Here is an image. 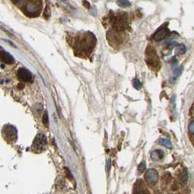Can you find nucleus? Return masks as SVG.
I'll return each mask as SVG.
<instances>
[{
	"label": "nucleus",
	"mask_w": 194,
	"mask_h": 194,
	"mask_svg": "<svg viewBox=\"0 0 194 194\" xmlns=\"http://www.w3.org/2000/svg\"><path fill=\"white\" fill-rule=\"evenodd\" d=\"M113 29L117 31H124L128 27V16L125 12H120L110 17Z\"/></svg>",
	"instance_id": "1"
},
{
	"label": "nucleus",
	"mask_w": 194,
	"mask_h": 194,
	"mask_svg": "<svg viewBox=\"0 0 194 194\" xmlns=\"http://www.w3.org/2000/svg\"><path fill=\"white\" fill-rule=\"evenodd\" d=\"M146 62L152 70H158L160 69V60L156 51L151 46H148L145 52Z\"/></svg>",
	"instance_id": "2"
},
{
	"label": "nucleus",
	"mask_w": 194,
	"mask_h": 194,
	"mask_svg": "<svg viewBox=\"0 0 194 194\" xmlns=\"http://www.w3.org/2000/svg\"><path fill=\"white\" fill-rule=\"evenodd\" d=\"M47 148V139L43 134H38L34 139L32 144V150L34 152H42Z\"/></svg>",
	"instance_id": "3"
},
{
	"label": "nucleus",
	"mask_w": 194,
	"mask_h": 194,
	"mask_svg": "<svg viewBox=\"0 0 194 194\" xmlns=\"http://www.w3.org/2000/svg\"><path fill=\"white\" fill-rule=\"evenodd\" d=\"M107 39L109 43L113 46H118L123 43L124 40L123 34H120V31H117L115 30L108 31Z\"/></svg>",
	"instance_id": "4"
},
{
	"label": "nucleus",
	"mask_w": 194,
	"mask_h": 194,
	"mask_svg": "<svg viewBox=\"0 0 194 194\" xmlns=\"http://www.w3.org/2000/svg\"><path fill=\"white\" fill-rule=\"evenodd\" d=\"M3 135L6 140L10 142H15L17 139V130L12 126L10 125H7L4 127Z\"/></svg>",
	"instance_id": "5"
},
{
	"label": "nucleus",
	"mask_w": 194,
	"mask_h": 194,
	"mask_svg": "<svg viewBox=\"0 0 194 194\" xmlns=\"http://www.w3.org/2000/svg\"><path fill=\"white\" fill-rule=\"evenodd\" d=\"M18 77L19 80L23 82H30L32 79V75L29 70L24 68H20L18 71Z\"/></svg>",
	"instance_id": "6"
},
{
	"label": "nucleus",
	"mask_w": 194,
	"mask_h": 194,
	"mask_svg": "<svg viewBox=\"0 0 194 194\" xmlns=\"http://www.w3.org/2000/svg\"><path fill=\"white\" fill-rule=\"evenodd\" d=\"M158 173L156 169H150L147 171L145 174V178L146 180L149 182H156L158 180Z\"/></svg>",
	"instance_id": "7"
},
{
	"label": "nucleus",
	"mask_w": 194,
	"mask_h": 194,
	"mask_svg": "<svg viewBox=\"0 0 194 194\" xmlns=\"http://www.w3.org/2000/svg\"><path fill=\"white\" fill-rule=\"evenodd\" d=\"M0 60L8 64H12L15 61L12 55L5 51H0Z\"/></svg>",
	"instance_id": "8"
},
{
	"label": "nucleus",
	"mask_w": 194,
	"mask_h": 194,
	"mask_svg": "<svg viewBox=\"0 0 194 194\" xmlns=\"http://www.w3.org/2000/svg\"><path fill=\"white\" fill-rule=\"evenodd\" d=\"M169 32V29L167 28H162V29L158 30V31L155 34L154 37H153V39H154L155 41L156 42L161 41L162 40H163L166 36L168 35Z\"/></svg>",
	"instance_id": "9"
},
{
	"label": "nucleus",
	"mask_w": 194,
	"mask_h": 194,
	"mask_svg": "<svg viewBox=\"0 0 194 194\" xmlns=\"http://www.w3.org/2000/svg\"><path fill=\"white\" fill-rule=\"evenodd\" d=\"M151 157L154 160H160L164 157V152L161 150H156L152 152Z\"/></svg>",
	"instance_id": "10"
},
{
	"label": "nucleus",
	"mask_w": 194,
	"mask_h": 194,
	"mask_svg": "<svg viewBox=\"0 0 194 194\" xmlns=\"http://www.w3.org/2000/svg\"><path fill=\"white\" fill-rule=\"evenodd\" d=\"M160 143L161 144V145H163V146L166 147V148H169V149L171 148V147H172L171 141H170L169 139H161Z\"/></svg>",
	"instance_id": "11"
},
{
	"label": "nucleus",
	"mask_w": 194,
	"mask_h": 194,
	"mask_svg": "<svg viewBox=\"0 0 194 194\" xmlns=\"http://www.w3.org/2000/svg\"><path fill=\"white\" fill-rule=\"evenodd\" d=\"M117 4L121 8H128L131 5V3L128 0H118Z\"/></svg>",
	"instance_id": "12"
},
{
	"label": "nucleus",
	"mask_w": 194,
	"mask_h": 194,
	"mask_svg": "<svg viewBox=\"0 0 194 194\" xmlns=\"http://www.w3.org/2000/svg\"><path fill=\"white\" fill-rule=\"evenodd\" d=\"M188 180V173L186 169L182 171V175H181V181L183 182H186Z\"/></svg>",
	"instance_id": "13"
},
{
	"label": "nucleus",
	"mask_w": 194,
	"mask_h": 194,
	"mask_svg": "<svg viewBox=\"0 0 194 194\" xmlns=\"http://www.w3.org/2000/svg\"><path fill=\"white\" fill-rule=\"evenodd\" d=\"M133 84H134V87L136 88V89L139 90L141 88H142V84H141L140 81H139L138 79H135V80H134Z\"/></svg>",
	"instance_id": "14"
},
{
	"label": "nucleus",
	"mask_w": 194,
	"mask_h": 194,
	"mask_svg": "<svg viewBox=\"0 0 194 194\" xmlns=\"http://www.w3.org/2000/svg\"><path fill=\"white\" fill-rule=\"evenodd\" d=\"M138 169L140 172H142V171H145V169H146V165H145V162H142L139 165Z\"/></svg>",
	"instance_id": "15"
},
{
	"label": "nucleus",
	"mask_w": 194,
	"mask_h": 194,
	"mask_svg": "<svg viewBox=\"0 0 194 194\" xmlns=\"http://www.w3.org/2000/svg\"><path fill=\"white\" fill-rule=\"evenodd\" d=\"M189 131L191 134H194V121H192L189 124Z\"/></svg>",
	"instance_id": "16"
},
{
	"label": "nucleus",
	"mask_w": 194,
	"mask_h": 194,
	"mask_svg": "<svg viewBox=\"0 0 194 194\" xmlns=\"http://www.w3.org/2000/svg\"><path fill=\"white\" fill-rule=\"evenodd\" d=\"M177 51H178V52H180V53H185V52L186 51V49H185L184 45H180V46L178 47Z\"/></svg>",
	"instance_id": "17"
},
{
	"label": "nucleus",
	"mask_w": 194,
	"mask_h": 194,
	"mask_svg": "<svg viewBox=\"0 0 194 194\" xmlns=\"http://www.w3.org/2000/svg\"><path fill=\"white\" fill-rule=\"evenodd\" d=\"M106 164H107V171H109V170H110V167H111V163H110V161H109V159H107V162H106Z\"/></svg>",
	"instance_id": "18"
},
{
	"label": "nucleus",
	"mask_w": 194,
	"mask_h": 194,
	"mask_svg": "<svg viewBox=\"0 0 194 194\" xmlns=\"http://www.w3.org/2000/svg\"><path fill=\"white\" fill-rule=\"evenodd\" d=\"M43 122L45 124H46V123H48V115H47V113H45V115H44Z\"/></svg>",
	"instance_id": "19"
},
{
	"label": "nucleus",
	"mask_w": 194,
	"mask_h": 194,
	"mask_svg": "<svg viewBox=\"0 0 194 194\" xmlns=\"http://www.w3.org/2000/svg\"><path fill=\"white\" fill-rule=\"evenodd\" d=\"M83 5H84V6H85V8H90V4L88 2H87V1H83Z\"/></svg>",
	"instance_id": "20"
},
{
	"label": "nucleus",
	"mask_w": 194,
	"mask_h": 194,
	"mask_svg": "<svg viewBox=\"0 0 194 194\" xmlns=\"http://www.w3.org/2000/svg\"><path fill=\"white\" fill-rule=\"evenodd\" d=\"M134 194H145V193L142 192V191H137V192H136Z\"/></svg>",
	"instance_id": "21"
}]
</instances>
